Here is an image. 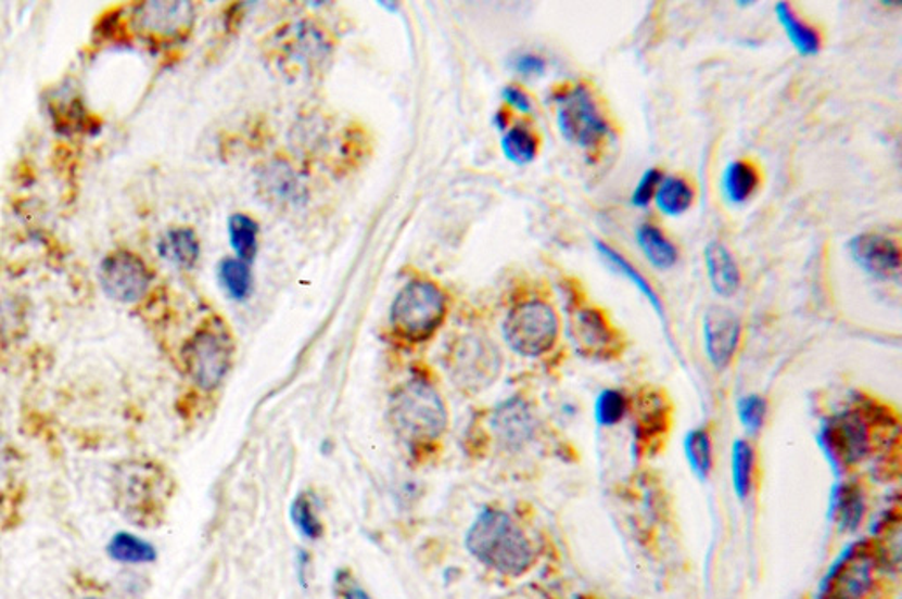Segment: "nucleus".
Instances as JSON below:
<instances>
[{
  "label": "nucleus",
  "mask_w": 902,
  "mask_h": 599,
  "mask_svg": "<svg viewBox=\"0 0 902 599\" xmlns=\"http://www.w3.org/2000/svg\"><path fill=\"white\" fill-rule=\"evenodd\" d=\"M706 352L715 369H725L739 346L740 321L726 307H711L703 318Z\"/></svg>",
  "instance_id": "obj_15"
},
{
  "label": "nucleus",
  "mask_w": 902,
  "mask_h": 599,
  "mask_svg": "<svg viewBox=\"0 0 902 599\" xmlns=\"http://www.w3.org/2000/svg\"><path fill=\"white\" fill-rule=\"evenodd\" d=\"M723 194L732 205H742L760 186V171L751 161H734L723 174Z\"/></svg>",
  "instance_id": "obj_20"
},
{
  "label": "nucleus",
  "mask_w": 902,
  "mask_h": 599,
  "mask_svg": "<svg viewBox=\"0 0 902 599\" xmlns=\"http://www.w3.org/2000/svg\"><path fill=\"white\" fill-rule=\"evenodd\" d=\"M161 258L178 268L194 267L200 258V242L189 228H175L166 231L157 244Z\"/></svg>",
  "instance_id": "obj_19"
},
{
  "label": "nucleus",
  "mask_w": 902,
  "mask_h": 599,
  "mask_svg": "<svg viewBox=\"0 0 902 599\" xmlns=\"http://www.w3.org/2000/svg\"><path fill=\"white\" fill-rule=\"evenodd\" d=\"M876 553L867 544H855L837 559L825 576L822 599H862L875 581Z\"/></svg>",
  "instance_id": "obj_9"
},
{
  "label": "nucleus",
  "mask_w": 902,
  "mask_h": 599,
  "mask_svg": "<svg viewBox=\"0 0 902 599\" xmlns=\"http://www.w3.org/2000/svg\"><path fill=\"white\" fill-rule=\"evenodd\" d=\"M220 284L234 300H243L251 291V270L242 259H225L219 267Z\"/></svg>",
  "instance_id": "obj_30"
},
{
  "label": "nucleus",
  "mask_w": 902,
  "mask_h": 599,
  "mask_svg": "<svg viewBox=\"0 0 902 599\" xmlns=\"http://www.w3.org/2000/svg\"><path fill=\"white\" fill-rule=\"evenodd\" d=\"M514 67L519 71L520 75L524 76H542L545 73V61H543L542 56L533 55V53H525V55H520L517 61H514Z\"/></svg>",
  "instance_id": "obj_37"
},
{
  "label": "nucleus",
  "mask_w": 902,
  "mask_h": 599,
  "mask_svg": "<svg viewBox=\"0 0 902 599\" xmlns=\"http://www.w3.org/2000/svg\"><path fill=\"white\" fill-rule=\"evenodd\" d=\"M194 20L189 2H145L138 10V22L149 33L163 38L186 33Z\"/></svg>",
  "instance_id": "obj_17"
},
{
  "label": "nucleus",
  "mask_w": 902,
  "mask_h": 599,
  "mask_svg": "<svg viewBox=\"0 0 902 599\" xmlns=\"http://www.w3.org/2000/svg\"><path fill=\"white\" fill-rule=\"evenodd\" d=\"M85 599H99V598H85Z\"/></svg>",
  "instance_id": "obj_40"
},
{
  "label": "nucleus",
  "mask_w": 902,
  "mask_h": 599,
  "mask_svg": "<svg viewBox=\"0 0 902 599\" xmlns=\"http://www.w3.org/2000/svg\"><path fill=\"white\" fill-rule=\"evenodd\" d=\"M559 335V318L552 305L531 300L517 305L505 321V337L522 356H542L552 349Z\"/></svg>",
  "instance_id": "obj_7"
},
{
  "label": "nucleus",
  "mask_w": 902,
  "mask_h": 599,
  "mask_svg": "<svg viewBox=\"0 0 902 599\" xmlns=\"http://www.w3.org/2000/svg\"><path fill=\"white\" fill-rule=\"evenodd\" d=\"M99 282L113 302L131 305L145 298L152 284V272L140 256L120 248L101 263Z\"/></svg>",
  "instance_id": "obj_10"
},
{
  "label": "nucleus",
  "mask_w": 902,
  "mask_h": 599,
  "mask_svg": "<svg viewBox=\"0 0 902 599\" xmlns=\"http://www.w3.org/2000/svg\"><path fill=\"white\" fill-rule=\"evenodd\" d=\"M655 197L658 208L663 214L677 217L689 211V206L693 205V200H695V191H693V186L687 182L686 178L669 177L663 178V182L660 183Z\"/></svg>",
  "instance_id": "obj_23"
},
{
  "label": "nucleus",
  "mask_w": 902,
  "mask_h": 599,
  "mask_svg": "<svg viewBox=\"0 0 902 599\" xmlns=\"http://www.w3.org/2000/svg\"><path fill=\"white\" fill-rule=\"evenodd\" d=\"M661 182H663V174H661L660 169L652 168L646 171L644 177L640 178L638 186H636L635 192H633V205L646 208L650 200L656 196V192H658Z\"/></svg>",
  "instance_id": "obj_35"
},
{
  "label": "nucleus",
  "mask_w": 902,
  "mask_h": 599,
  "mask_svg": "<svg viewBox=\"0 0 902 599\" xmlns=\"http://www.w3.org/2000/svg\"><path fill=\"white\" fill-rule=\"evenodd\" d=\"M706 263L709 279L715 293L732 296L740 286V270L734 256L725 245L711 242L706 248Z\"/></svg>",
  "instance_id": "obj_18"
},
{
  "label": "nucleus",
  "mask_w": 902,
  "mask_h": 599,
  "mask_svg": "<svg viewBox=\"0 0 902 599\" xmlns=\"http://www.w3.org/2000/svg\"><path fill=\"white\" fill-rule=\"evenodd\" d=\"M684 449H686L687 462L695 474L700 477L709 476L712 468V448L707 431L697 429V431L689 432Z\"/></svg>",
  "instance_id": "obj_29"
},
{
  "label": "nucleus",
  "mask_w": 902,
  "mask_h": 599,
  "mask_svg": "<svg viewBox=\"0 0 902 599\" xmlns=\"http://www.w3.org/2000/svg\"><path fill=\"white\" fill-rule=\"evenodd\" d=\"M627 411L626 395L619 390H605L596 403V420L599 425L613 426L621 422Z\"/></svg>",
  "instance_id": "obj_31"
},
{
  "label": "nucleus",
  "mask_w": 902,
  "mask_h": 599,
  "mask_svg": "<svg viewBox=\"0 0 902 599\" xmlns=\"http://www.w3.org/2000/svg\"><path fill=\"white\" fill-rule=\"evenodd\" d=\"M335 599H372L358 584L351 578L350 573L341 572L335 576Z\"/></svg>",
  "instance_id": "obj_36"
},
{
  "label": "nucleus",
  "mask_w": 902,
  "mask_h": 599,
  "mask_svg": "<svg viewBox=\"0 0 902 599\" xmlns=\"http://www.w3.org/2000/svg\"><path fill=\"white\" fill-rule=\"evenodd\" d=\"M506 103L513 106V109L520 110V112H531L533 110V103H531V98L525 94L524 90L519 89V87H506L505 92Z\"/></svg>",
  "instance_id": "obj_38"
},
{
  "label": "nucleus",
  "mask_w": 902,
  "mask_h": 599,
  "mask_svg": "<svg viewBox=\"0 0 902 599\" xmlns=\"http://www.w3.org/2000/svg\"><path fill=\"white\" fill-rule=\"evenodd\" d=\"M765 412H767V404L758 395L744 397L739 403L740 422L749 432H757L762 429Z\"/></svg>",
  "instance_id": "obj_34"
},
{
  "label": "nucleus",
  "mask_w": 902,
  "mask_h": 599,
  "mask_svg": "<svg viewBox=\"0 0 902 599\" xmlns=\"http://www.w3.org/2000/svg\"><path fill=\"white\" fill-rule=\"evenodd\" d=\"M389 417L393 431L407 443L437 439L448 425L445 400L423 380L407 381L392 395Z\"/></svg>",
  "instance_id": "obj_2"
},
{
  "label": "nucleus",
  "mask_w": 902,
  "mask_h": 599,
  "mask_svg": "<svg viewBox=\"0 0 902 599\" xmlns=\"http://www.w3.org/2000/svg\"><path fill=\"white\" fill-rule=\"evenodd\" d=\"M11 469V451L5 441L0 437V483L4 482Z\"/></svg>",
  "instance_id": "obj_39"
},
{
  "label": "nucleus",
  "mask_w": 902,
  "mask_h": 599,
  "mask_svg": "<svg viewBox=\"0 0 902 599\" xmlns=\"http://www.w3.org/2000/svg\"><path fill=\"white\" fill-rule=\"evenodd\" d=\"M291 520H293L298 533L307 539H318L323 533L319 517L314 511L313 502L304 494L296 497L295 502L291 505Z\"/></svg>",
  "instance_id": "obj_32"
},
{
  "label": "nucleus",
  "mask_w": 902,
  "mask_h": 599,
  "mask_svg": "<svg viewBox=\"0 0 902 599\" xmlns=\"http://www.w3.org/2000/svg\"><path fill=\"white\" fill-rule=\"evenodd\" d=\"M864 505L862 497L853 487H842L837 497V519L841 522L842 530L853 531L861 524Z\"/></svg>",
  "instance_id": "obj_33"
},
{
  "label": "nucleus",
  "mask_w": 902,
  "mask_h": 599,
  "mask_svg": "<svg viewBox=\"0 0 902 599\" xmlns=\"http://www.w3.org/2000/svg\"><path fill=\"white\" fill-rule=\"evenodd\" d=\"M596 247H598L599 253L607 259L610 265H612L615 270H618L621 276L626 277L630 281L635 284L638 290L647 296L649 300L650 305L658 310V314L663 316V305H661L660 298L656 295L655 290L650 288L649 282L646 281V277L641 276L635 267H633L632 263L627 262L622 254H619L615 248L610 247V245L605 244V242H599L596 240Z\"/></svg>",
  "instance_id": "obj_25"
},
{
  "label": "nucleus",
  "mask_w": 902,
  "mask_h": 599,
  "mask_svg": "<svg viewBox=\"0 0 902 599\" xmlns=\"http://www.w3.org/2000/svg\"><path fill=\"white\" fill-rule=\"evenodd\" d=\"M851 258L878 279H895L901 273V248L895 240L884 234H859L850 242Z\"/></svg>",
  "instance_id": "obj_13"
},
{
  "label": "nucleus",
  "mask_w": 902,
  "mask_h": 599,
  "mask_svg": "<svg viewBox=\"0 0 902 599\" xmlns=\"http://www.w3.org/2000/svg\"><path fill=\"white\" fill-rule=\"evenodd\" d=\"M499 352L496 344L480 335H463L455 342L446 358L449 378L468 392L488 388L500 372Z\"/></svg>",
  "instance_id": "obj_8"
},
{
  "label": "nucleus",
  "mask_w": 902,
  "mask_h": 599,
  "mask_svg": "<svg viewBox=\"0 0 902 599\" xmlns=\"http://www.w3.org/2000/svg\"><path fill=\"white\" fill-rule=\"evenodd\" d=\"M492 429L500 445L505 448L517 449L533 439L536 422L524 400L511 398L494 412Z\"/></svg>",
  "instance_id": "obj_16"
},
{
  "label": "nucleus",
  "mask_w": 902,
  "mask_h": 599,
  "mask_svg": "<svg viewBox=\"0 0 902 599\" xmlns=\"http://www.w3.org/2000/svg\"><path fill=\"white\" fill-rule=\"evenodd\" d=\"M168 480L157 466L149 462H126L113 477V492L118 510L136 522L154 519L163 510L168 496Z\"/></svg>",
  "instance_id": "obj_3"
},
{
  "label": "nucleus",
  "mask_w": 902,
  "mask_h": 599,
  "mask_svg": "<svg viewBox=\"0 0 902 599\" xmlns=\"http://www.w3.org/2000/svg\"><path fill=\"white\" fill-rule=\"evenodd\" d=\"M556 99L557 124L566 140L585 150L598 149L607 140V117L585 85L568 87Z\"/></svg>",
  "instance_id": "obj_5"
},
{
  "label": "nucleus",
  "mask_w": 902,
  "mask_h": 599,
  "mask_svg": "<svg viewBox=\"0 0 902 599\" xmlns=\"http://www.w3.org/2000/svg\"><path fill=\"white\" fill-rule=\"evenodd\" d=\"M466 545L478 561L500 575H524L533 566V545L505 511H483L471 525Z\"/></svg>",
  "instance_id": "obj_1"
},
{
  "label": "nucleus",
  "mask_w": 902,
  "mask_h": 599,
  "mask_svg": "<svg viewBox=\"0 0 902 599\" xmlns=\"http://www.w3.org/2000/svg\"><path fill=\"white\" fill-rule=\"evenodd\" d=\"M233 361V341L219 321L200 328L183 347V364L189 378L203 390H214L225 381Z\"/></svg>",
  "instance_id": "obj_6"
},
{
  "label": "nucleus",
  "mask_w": 902,
  "mask_h": 599,
  "mask_svg": "<svg viewBox=\"0 0 902 599\" xmlns=\"http://www.w3.org/2000/svg\"><path fill=\"white\" fill-rule=\"evenodd\" d=\"M229 242L242 262L249 263L257 253V225L249 216L234 214L229 219Z\"/></svg>",
  "instance_id": "obj_26"
},
{
  "label": "nucleus",
  "mask_w": 902,
  "mask_h": 599,
  "mask_svg": "<svg viewBox=\"0 0 902 599\" xmlns=\"http://www.w3.org/2000/svg\"><path fill=\"white\" fill-rule=\"evenodd\" d=\"M446 316V298L429 281H412L401 290L392 305V327L401 337L420 342L431 337Z\"/></svg>",
  "instance_id": "obj_4"
},
{
  "label": "nucleus",
  "mask_w": 902,
  "mask_h": 599,
  "mask_svg": "<svg viewBox=\"0 0 902 599\" xmlns=\"http://www.w3.org/2000/svg\"><path fill=\"white\" fill-rule=\"evenodd\" d=\"M503 150L514 164H529L538 155V138L528 127L517 126L503 138Z\"/></svg>",
  "instance_id": "obj_28"
},
{
  "label": "nucleus",
  "mask_w": 902,
  "mask_h": 599,
  "mask_svg": "<svg viewBox=\"0 0 902 599\" xmlns=\"http://www.w3.org/2000/svg\"><path fill=\"white\" fill-rule=\"evenodd\" d=\"M636 242L640 245L641 253L646 254L656 268L660 270H669L674 267L678 259L677 247L672 244V240L652 222L641 225L636 231Z\"/></svg>",
  "instance_id": "obj_21"
},
{
  "label": "nucleus",
  "mask_w": 902,
  "mask_h": 599,
  "mask_svg": "<svg viewBox=\"0 0 902 599\" xmlns=\"http://www.w3.org/2000/svg\"><path fill=\"white\" fill-rule=\"evenodd\" d=\"M871 412L873 409H850L834 417L825 425L823 441L828 451L842 463H856L869 454Z\"/></svg>",
  "instance_id": "obj_12"
},
{
  "label": "nucleus",
  "mask_w": 902,
  "mask_h": 599,
  "mask_svg": "<svg viewBox=\"0 0 902 599\" xmlns=\"http://www.w3.org/2000/svg\"><path fill=\"white\" fill-rule=\"evenodd\" d=\"M109 556L122 564H147L157 558L155 548L131 533H117L110 539Z\"/></svg>",
  "instance_id": "obj_24"
},
{
  "label": "nucleus",
  "mask_w": 902,
  "mask_h": 599,
  "mask_svg": "<svg viewBox=\"0 0 902 599\" xmlns=\"http://www.w3.org/2000/svg\"><path fill=\"white\" fill-rule=\"evenodd\" d=\"M754 451L746 441H735L732 446V483L737 496L746 497L753 480Z\"/></svg>",
  "instance_id": "obj_27"
},
{
  "label": "nucleus",
  "mask_w": 902,
  "mask_h": 599,
  "mask_svg": "<svg viewBox=\"0 0 902 599\" xmlns=\"http://www.w3.org/2000/svg\"><path fill=\"white\" fill-rule=\"evenodd\" d=\"M570 337L576 352L587 358L607 360L621 352V337L607 316L590 305L575 304L570 309Z\"/></svg>",
  "instance_id": "obj_11"
},
{
  "label": "nucleus",
  "mask_w": 902,
  "mask_h": 599,
  "mask_svg": "<svg viewBox=\"0 0 902 599\" xmlns=\"http://www.w3.org/2000/svg\"><path fill=\"white\" fill-rule=\"evenodd\" d=\"M776 14L788 34V39L802 55H814L820 52L822 36L818 30L813 25L805 24L804 20H800L799 14L791 10L790 4L777 2Z\"/></svg>",
  "instance_id": "obj_22"
},
{
  "label": "nucleus",
  "mask_w": 902,
  "mask_h": 599,
  "mask_svg": "<svg viewBox=\"0 0 902 599\" xmlns=\"http://www.w3.org/2000/svg\"><path fill=\"white\" fill-rule=\"evenodd\" d=\"M277 50H279L277 55L281 61L279 66L309 69L316 64H321V61L330 52V47H328L327 38L319 33L318 28L296 24L293 27H288L285 34H281Z\"/></svg>",
  "instance_id": "obj_14"
}]
</instances>
